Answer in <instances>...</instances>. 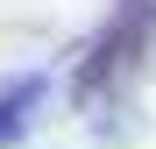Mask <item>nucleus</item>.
I'll return each instance as SVG.
<instances>
[{
    "label": "nucleus",
    "mask_w": 156,
    "mask_h": 149,
    "mask_svg": "<svg viewBox=\"0 0 156 149\" xmlns=\"http://www.w3.org/2000/svg\"><path fill=\"white\" fill-rule=\"evenodd\" d=\"M149 29H156V0H121L107 36L92 43V57L78 64V99H99V92H121V78L135 71V57L149 50Z\"/></svg>",
    "instance_id": "1"
},
{
    "label": "nucleus",
    "mask_w": 156,
    "mask_h": 149,
    "mask_svg": "<svg viewBox=\"0 0 156 149\" xmlns=\"http://www.w3.org/2000/svg\"><path fill=\"white\" fill-rule=\"evenodd\" d=\"M36 99H43V78L29 71V78H14L7 92H0V149L21 142V128H29V114H36Z\"/></svg>",
    "instance_id": "2"
}]
</instances>
